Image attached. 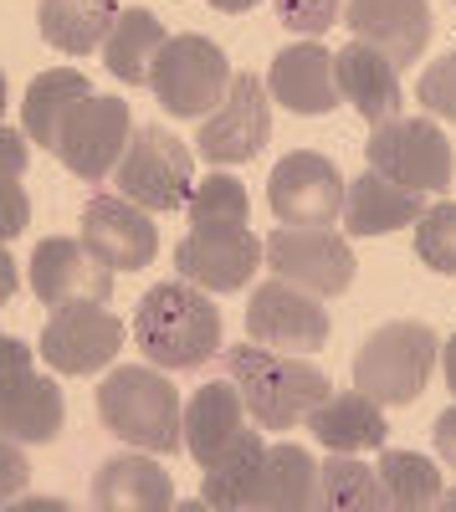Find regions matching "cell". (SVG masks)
<instances>
[{"mask_svg": "<svg viewBox=\"0 0 456 512\" xmlns=\"http://www.w3.org/2000/svg\"><path fill=\"white\" fill-rule=\"evenodd\" d=\"M134 338L159 369H200L221 354V308L195 282H159L139 297Z\"/></svg>", "mask_w": 456, "mask_h": 512, "instance_id": "1", "label": "cell"}, {"mask_svg": "<svg viewBox=\"0 0 456 512\" xmlns=\"http://www.w3.org/2000/svg\"><path fill=\"white\" fill-rule=\"evenodd\" d=\"M98 420L108 436L134 451H180L185 446V405L180 390L159 374V364H123L98 384Z\"/></svg>", "mask_w": 456, "mask_h": 512, "instance_id": "2", "label": "cell"}, {"mask_svg": "<svg viewBox=\"0 0 456 512\" xmlns=\"http://www.w3.org/2000/svg\"><path fill=\"white\" fill-rule=\"evenodd\" d=\"M226 369L236 379V390L246 400L262 431H293L308 420V410L334 390L323 369H313L308 359H293L282 349H262V344H236L226 354Z\"/></svg>", "mask_w": 456, "mask_h": 512, "instance_id": "3", "label": "cell"}, {"mask_svg": "<svg viewBox=\"0 0 456 512\" xmlns=\"http://www.w3.org/2000/svg\"><path fill=\"white\" fill-rule=\"evenodd\" d=\"M436 328L405 318V323H385L354 349V390L369 395L375 405H410L421 400V390L436 374Z\"/></svg>", "mask_w": 456, "mask_h": 512, "instance_id": "4", "label": "cell"}, {"mask_svg": "<svg viewBox=\"0 0 456 512\" xmlns=\"http://www.w3.org/2000/svg\"><path fill=\"white\" fill-rule=\"evenodd\" d=\"M149 88H154L164 113L205 118L231 88V57L200 31L164 36V47H159L154 67H149Z\"/></svg>", "mask_w": 456, "mask_h": 512, "instance_id": "5", "label": "cell"}, {"mask_svg": "<svg viewBox=\"0 0 456 512\" xmlns=\"http://www.w3.org/2000/svg\"><path fill=\"white\" fill-rule=\"evenodd\" d=\"M190 149L170 134V128H134L123 159L113 164V185L123 200H134L144 210H185L190 200Z\"/></svg>", "mask_w": 456, "mask_h": 512, "instance_id": "6", "label": "cell"}, {"mask_svg": "<svg viewBox=\"0 0 456 512\" xmlns=\"http://www.w3.org/2000/svg\"><path fill=\"white\" fill-rule=\"evenodd\" d=\"M369 169H380L385 180L421 190V195H446L451 190V139L441 134V123L431 118H390L369 134L364 149Z\"/></svg>", "mask_w": 456, "mask_h": 512, "instance_id": "7", "label": "cell"}, {"mask_svg": "<svg viewBox=\"0 0 456 512\" xmlns=\"http://www.w3.org/2000/svg\"><path fill=\"white\" fill-rule=\"evenodd\" d=\"M277 282H293L313 297H344L354 287V246L328 226H282L262 241Z\"/></svg>", "mask_w": 456, "mask_h": 512, "instance_id": "8", "label": "cell"}, {"mask_svg": "<svg viewBox=\"0 0 456 512\" xmlns=\"http://www.w3.org/2000/svg\"><path fill=\"white\" fill-rule=\"evenodd\" d=\"M272 139V93L257 72H236L226 98L205 113L200 134H195V149L200 159L211 164H246L257 159Z\"/></svg>", "mask_w": 456, "mask_h": 512, "instance_id": "9", "label": "cell"}, {"mask_svg": "<svg viewBox=\"0 0 456 512\" xmlns=\"http://www.w3.org/2000/svg\"><path fill=\"white\" fill-rule=\"evenodd\" d=\"M129 134H134V113H129V103L123 98H98V93H88L72 113H67V123H62V134H57V159L72 169L77 180H88V185H98V180H108L113 175V164L123 159V144H129Z\"/></svg>", "mask_w": 456, "mask_h": 512, "instance_id": "10", "label": "cell"}, {"mask_svg": "<svg viewBox=\"0 0 456 512\" xmlns=\"http://www.w3.org/2000/svg\"><path fill=\"white\" fill-rule=\"evenodd\" d=\"M267 205L282 226H334L344 216V180L328 154L293 149L282 164H272Z\"/></svg>", "mask_w": 456, "mask_h": 512, "instance_id": "11", "label": "cell"}, {"mask_svg": "<svg viewBox=\"0 0 456 512\" xmlns=\"http://www.w3.org/2000/svg\"><path fill=\"white\" fill-rule=\"evenodd\" d=\"M257 267H262V241L231 221L190 226L175 246V272L205 292H236L257 277Z\"/></svg>", "mask_w": 456, "mask_h": 512, "instance_id": "12", "label": "cell"}, {"mask_svg": "<svg viewBox=\"0 0 456 512\" xmlns=\"http://www.w3.org/2000/svg\"><path fill=\"white\" fill-rule=\"evenodd\" d=\"M328 313L313 292L293 287V282H267L252 292V303H246V333H252V344L262 349H282V354H313L328 344Z\"/></svg>", "mask_w": 456, "mask_h": 512, "instance_id": "13", "label": "cell"}, {"mask_svg": "<svg viewBox=\"0 0 456 512\" xmlns=\"http://www.w3.org/2000/svg\"><path fill=\"white\" fill-rule=\"evenodd\" d=\"M118 349H123V323L108 313V303L52 308L47 328H41V359L62 374H72V379L108 369V359Z\"/></svg>", "mask_w": 456, "mask_h": 512, "instance_id": "14", "label": "cell"}, {"mask_svg": "<svg viewBox=\"0 0 456 512\" xmlns=\"http://www.w3.org/2000/svg\"><path fill=\"white\" fill-rule=\"evenodd\" d=\"M82 246L113 272H144L159 251V231L144 205L123 195H98L82 210Z\"/></svg>", "mask_w": 456, "mask_h": 512, "instance_id": "15", "label": "cell"}, {"mask_svg": "<svg viewBox=\"0 0 456 512\" xmlns=\"http://www.w3.org/2000/svg\"><path fill=\"white\" fill-rule=\"evenodd\" d=\"M31 292L47 308H67V303H108L113 297V267H103L98 256L67 236H47L31 251Z\"/></svg>", "mask_w": 456, "mask_h": 512, "instance_id": "16", "label": "cell"}, {"mask_svg": "<svg viewBox=\"0 0 456 512\" xmlns=\"http://www.w3.org/2000/svg\"><path fill=\"white\" fill-rule=\"evenodd\" d=\"M344 21L354 31V41L385 52L395 67H410L426 47H431V0H344Z\"/></svg>", "mask_w": 456, "mask_h": 512, "instance_id": "17", "label": "cell"}, {"mask_svg": "<svg viewBox=\"0 0 456 512\" xmlns=\"http://www.w3.org/2000/svg\"><path fill=\"white\" fill-rule=\"evenodd\" d=\"M272 103H282L287 113H334L339 98V77H334V52L318 41H293L287 52L272 57V77H267Z\"/></svg>", "mask_w": 456, "mask_h": 512, "instance_id": "18", "label": "cell"}, {"mask_svg": "<svg viewBox=\"0 0 456 512\" xmlns=\"http://www.w3.org/2000/svg\"><path fill=\"white\" fill-rule=\"evenodd\" d=\"M62 390L57 379L26 369H11L0 379V436H11L21 446H47L62 436Z\"/></svg>", "mask_w": 456, "mask_h": 512, "instance_id": "19", "label": "cell"}, {"mask_svg": "<svg viewBox=\"0 0 456 512\" xmlns=\"http://www.w3.org/2000/svg\"><path fill=\"white\" fill-rule=\"evenodd\" d=\"M334 77H339V98L354 103V113L364 123H390L400 118V67L375 52V47H364V41H349V47L334 57Z\"/></svg>", "mask_w": 456, "mask_h": 512, "instance_id": "20", "label": "cell"}, {"mask_svg": "<svg viewBox=\"0 0 456 512\" xmlns=\"http://www.w3.org/2000/svg\"><path fill=\"white\" fill-rule=\"evenodd\" d=\"M246 431V400L236 390V379H211L190 395V410H185V451L211 466L231 451V441Z\"/></svg>", "mask_w": 456, "mask_h": 512, "instance_id": "21", "label": "cell"}, {"mask_svg": "<svg viewBox=\"0 0 456 512\" xmlns=\"http://www.w3.org/2000/svg\"><path fill=\"white\" fill-rule=\"evenodd\" d=\"M426 210V195L421 190H405L395 180H385L380 169H364L354 175V185L344 190V226L349 236H390L400 226H410Z\"/></svg>", "mask_w": 456, "mask_h": 512, "instance_id": "22", "label": "cell"}, {"mask_svg": "<svg viewBox=\"0 0 456 512\" xmlns=\"http://www.w3.org/2000/svg\"><path fill=\"white\" fill-rule=\"evenodd\" d=\"M308 425H313V441H323L328 451H380L390 446V425H385V410L359 395L354 384L344 395L328 390L313 410H308Z\"/></svg>", "mask_w": 456, "mask_h": 512, "instance_id": "23", "label": "cell"}, {"mask_svg": "<svg viewBox=\"0 0 456 512\" xmlns=\"http://www.w3.org/2000/svg\"><path fill=\"white\" fill-rule=\"evenodd\" d=\"M93 507L108 512H164L175 507V482L149 456H113L93 477Z\"/></svg>", "mask_w": 456, "mask_h": 512, "instance_id": "24", "label": "cell"}, {"mask_svg": "<svg viewBox=\"0 0 456 512\" xmlns=\"http://www.w3.org/2000/svg\"><path fill=\"white\" fill-rule=\"evenodd\" d=\"M246 507L257 512H308L318 507V466L303 446H272L262 451L257 482L246 492Z\"/></svg>", "mask_w": 456, "mask_h": 512, "instance_id": "25", "label": "cell"}, {"mask_svg": "<svg viewBox=\"0 0 456 512\" xmlns=\"http://www.w3.org/2000/svg\"><path fill=\"white\" fill-rule=\"evenodd\" d=\"M118 16V0H41L36 26L41 41L67 57H88L108 41V26Z\"/></svg>", "mask_w": 456, "mask_h": 512, "instance_id": "26", "label": "cell"}, {"mask_svg": "<svg viewBox=\"0 0 456 512\" xmlns=\"http://www.w3.org/2000/svg\"><path fill=\"white\" fill-rule=\"evenodd\" d=\"M93 93V82L82 72H67V67H52L41 72L31 88H26V103H21V134L36 144V149H57V134L67 113Z\"/></svg>", "mask_w": 456, "mask_h": 512, "instance_id": "27", "label": "cell"}, {"mask_svg": "<svg viewBox=\"0 0 456 512\" xmlns=\"http://www.w3.org/2000/svg\"><path fill=\"white\" fill-rule=\"evenodd\" d=\"M164 47V26L154 11H118L113 26H108V41H103V62L118 82H149V67Z\"/></svg>", "mask_w": 456, "mask_h": 512, "instance_id": "28", "label": "cell"}, {"mask_svg": "<svg viewBox=\"0 0 456 512\" xmlns=\"http://www.w3.org/2000/svg\"><path fill=\"white\" fill-rule=\"evenodd\" d=\"M318 507H328V512H380L390 502H385L375 466H364L359 456L339 451L318 466Z\"/></svg>", "mask_w": 456, "mask_h": 512, "instance_id": "29", "label": "cell"}, {"mask_svg": "<svg viewBox=\"0 0 456 512\" xmlns=\"http://www.w3.org/2000/svg\"><path fill=\"white\" fill-rule=\"evenodd\" d=\"M380 487H385V502L395 512H421V507H436L441 502V472L436 461L421 456V451H385L380 446Z\"/></svg>", "mask_w": 456, "mask_h": 512, "instance_id": "30", "label": "cell"}, {"mask_svg": "<svg viewBox=\"0 0 456 512\" xmlns=\"http://www.w3.org/2000/svg\"><path fill=\"white\" fill-rule=\"evenodd\" d=\"M262 451H267L262 436L246 425V431L231 441V451L205 466V487H200L205 497H200V507H246V492H252V482H257Z\"/></svg>", "mask_w": 456, "mask_h": 512, "instance_id": "31", "label": "cell"}, {"mask_svg": "<svg viewBox=\"0 0 456 512\" xmlns=\"http://www.w3.org/2000/svg\"><path fill=\"white\" fill-rule=\"evenodd\" d=\"M416 256L431 272L456 277V200L426 205L416 216Z\"/></svg>", "mask_w": 456, "mask_h": 512, "instance_id": "32", "label": "cell"}, {"mask_svg": "<svg viewBox=\"0 0 456 512\" xmlns=\"http://www.w3.org/2000/svg\"><path fill=\"white\" fill-rule=\"evenodd\" d=\"M190 210V226H205V221H231V226H246V185L236 175H211V180H200L185 200Z\"/></svg>", "mask_w": 456, "mask_h": 512, "instance_id": "33", "label": "cell"}, {"mask_svg": "<svg viewBox=\"0 0 456 512\" xmlns=\"http://www.w3.org/2000/svg\"><path fill=\"white\" fill-rule=\"evenodd\" d=\"M272 11H277V21L293 31V36L318 41L328 26L344 16V0H272Z\"/></svg>", "mask_w": 456, "mask_h": 512, "instance_id": "34", "label": "cell"}, {"mask_svg": "<svg viewBox=\"0 0 456 512\" xmlns=\"http://www.w3.org/2000/svg\"><path fill=\"white\" fill-rule=\"evenodd\" d=\"M416 98L441 118V123H456V52H446V57H436L426 72H421V82H416Z\"/></svg>", "mask_w": 456, "mask_h": 512, "instance_id": "35", "label": "cell"}, {"mask_svg": "<svg viewBox=\"0 0 456 512\" xmlns=\"http://www.w3.org/2000/svg\"><path fill=\"white\" fill-rule=\"evenodd\" d=\"M31 221V200L21 175H0V241H16Z\"/></svg>", "mask_w": 456, "mask_h": 512, "instance_id": "36", "label": "cell"}, {"mask_svg": "<svg viewBox=\"0 0 456 512\" xmlns=\"http://www.w3.org/2000/svg\"><path fill=\"white\" fill-rule=\"evenodd\" d=\"M26 482H31V461H26L21 441L0 436V507H11L26 492Z\"/></svg>", "mask_w": 456, "mask_h": 512, "instance_id": "37", "label": "cell"}, {"mask_svg": "<svg viewBox=\"0 0 456 512\" xmlns=\"http://www.w3.org/2000/svg\"><path fill=\"white\" fill-rule=\"evenodd\" d=\"M0 175H26V134L0 123Z\"/></svg>", "mask_w": 456, "mask_h": 512, "instance_id": "38", "label": "cell"}, {"mask_svg": "<svg viewBox=\"0 0 456 512\" xmlns=\"http://www.w3.org/2000/svg\"><path fill=\"white\" fill-rule=\"evenodd\" d=\"M431 441H436V451H441V461H446V466H451V472H456V405L436 415V431H431Z\"/></svg>", "mask_w": 456, "mask_h": 512, "instance_id": "39", "label": "cell"}, {"mask_svg": "<svg viewBox=\"0 0 456 512\" xmlns=\"http://www.w3.org/2000/svg\"><path fill=\"white\" fill-rule=\"evenodd\" d=\"M31 364V349L21 344V338H11V333H0V379H6L11 369H26Z\"/></svg>", "mask_w": 456, "mask_h": 512, "instance_id": "40", "label": "cell"}, {"mask_svg": "<svg viewBox=\"0 0 456 512\" xmlns=\"http://www.w3.org/2000/svg\"><path fill=\"white\" fill-rule=\"evenodd\" d=\"M16 287H21V272H16V262H11L6 241H0V303H11V297H16Z\"/></svg>", "mask_w": 456, "mask_h": 512, "instance_id": "41", "label": "cell"}, {"mask_svg": "<svg viewBox=\"0 0 456 512\" xmlns=\"http://www.w3.org/2000/svg\"><path fill=\"white\" fill-rule=\"evenodd\" d=\"M441 374H446V390L456 395V333L441 344Z\"/></svg>", "mask_w": 456, "mask_h": 512, "instance_id": "42", "label": "cell"}, {"mask_svg": "<svg viewBox=\"0 0 456 512\" xmlns=\"http://www.w3.org/2000/svg\"><path fill=\"white\" fill-rule=\"evenodd\" d=\"M211 6H216L221 16H241V11H252L257 0H211Z\"/></svg>", "mask_w": 456, "mask_h": 512, "instance_id": "43", "label": "cell"}, {"mask_svg": "<svg viewBox=\"0 0 456 512\" xmlns=\"http://www.w3.org/2000/svg\"><path fill=\"white\" fill-rule=\"evenodd\" d=\"M0 113H6V67H0Z\"/></svg>", "mask_w": 456, "mask_h": 512, "instance_id": "44", "label": "cell"}]
</instances>
